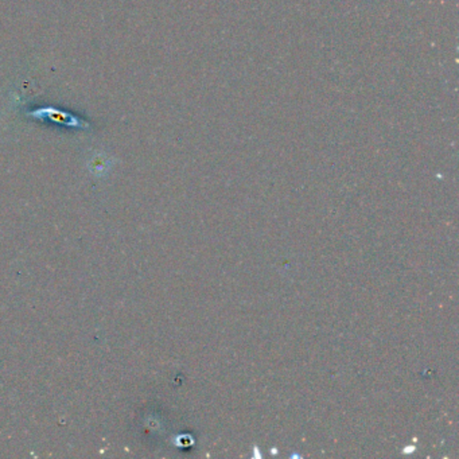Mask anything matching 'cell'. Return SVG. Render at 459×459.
<instances>
[{"label": "cell", "instance_id": "1", "mask_svg": "<svg viewBox=\"0 0 459 459\" xmlns=\"http://www.w3.org/2000/svg\"><path fill=\"white\" fill-rule=\"evenodd\" d=\"M26 115L38 119V120H49L52 123H57V124L68 125V127H74V128H89L90 127L89 123H86L85 120L72 115L69 112H65L62 110L54 108V107H42V108L26 112Z\"/></svg>", "mask_w": 459, "mask_h": 459}]
</instances>
